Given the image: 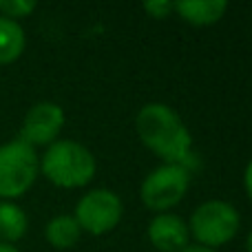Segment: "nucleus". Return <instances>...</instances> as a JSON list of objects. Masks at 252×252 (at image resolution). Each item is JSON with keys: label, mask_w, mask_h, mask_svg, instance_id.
<instances>
[{"label": "nucleus", "mask_w": 252, "mask_h": 252, "mask_svg": "<svg viewBox=\"0 0 252 252\" xmlns=\"http://www.w3.org/2000/svg\"><path fill=\"white\" fill-rule=\"evenodd\" d=\"M139 139L168 164L186 166L192 159V137L182 118L166 104H146L135 118Z\"/></svg>", "instance_id": "obj_1"}, {"label": "nucleus", "mask_w": 252, "mask_h": 252, "mask_svg": "<svg viewBox=\"0 0 252 252\" xmlns=\"http://www.w3.org/2000/svg\"><path fill=\"white\" fill-rule=\"evenodd\" d=\"M42 173L49 182L62 188H78L84 186L95 175V159L91 151L82 144L62 139L53 142L42 157Z\"/></svg>", "instance_id": "obj_2"}, {"label": "nucleus", "mask_w": 252, "mask_h": 252, "mask_svg": "<svg viewBox=\"0 0 252 252\" xmlns=\"http://www.w3.org/2000/svg\"><path fill=\"white\" fill-rule=\"evenodd\" d=\"M38 177V155L35 148L22 139L0 146V197L13 199L33 186Z\"/></svg>", "instance_id": "obj_3"}, {"label": "nucleus", "mask_w": 252, "mask_h": 252, "mask_svg": "<svg viewBox=\"0 0 252 252\" xmlns=\"http://www.w3.org/2000/svg\"><path fill=\"white\" fill-rule=\"evenodd\" d=\"M190 230L204 246H221L239 230V213L228 201H206L192 213Z\"/></svg>", "instance_id": "obj_4"}, {"label": "nucleus", "mask_w": 252, "mask_h": 252, "mask_svg": "<svg viewBox=\"0 0 252 252\" xmlns=\"http://www.w3.org/2000/svg\"><path fill=\"white\" fill-rule=\"evenodd\" d=\"M188 190V168L166 164L153 170L142 184V201L151 210H168L182 201Z\"/></svg>", "instance_id": "obj_5"}, {"label": "nucleus", "mask_w": 252, "mask_h": 252, "mask_svg": "<svg viewBox=\"0 0 252 252\" xmlns=\"http://www.w3.org/2000/svg\"><path fill=\"white\" fill-rule=\"evenodd\" d=\"M122 219V201L106 188L91 190L75 206V221L91 235H104L113 230Z\"/></svg>", "instance_id": "obj_6"}, {"label": "nucleus", "mask_w": 252, "mask_h": 252, "mask_svg": "<svg viewBox=\"0 0 252 252\" xmlns=\"http://www.w3.org/2000/svg\"><path fill=\"white\" fill-rule=\"evenodd\" d=\"M64 126V113L58 104L53 102H40V104L31 106L29 113L25 115L20 135L18 139H22L29 146H51L56 142L58 133Z\"/></svg>", "instance_id": "obj_7"}, {"label": "nucleus", "mask_w": 252, "mask_h": 252, "mask_svg": "<svg viewBox=\"0 0 252 252\" xmlns=\"http://www.w3.org/2000/svg\"><path fill=\"white\" fill-rule=\"evenodd\" d=\"M148 239L159 252H182L188 246V228L177 215L161 213L148 226Z\"/></svg>", "instance_id": "obj_8"}, {"label": "nucleus", "mask_w": 252, "mask_h": 252, "mask_svg": "<svg viewBox=\"0 0 252 252\" xmlns=\"http://www.w3.org/2000/svg\"><path fill=\"white\" fill-rule=\"evenodd\" d=\"M228 4L223 0H182L175 2V11L184 18V20L192 22V25H213V22L221 20L226 13Z\"/></svg>", "instance_id": "obj_9"}, {"label": "nucleus", "mask_w": 252, "mask_h": 252, "mask_svg": "<svg viewBox=\"0 0 252 252\" xmlns=\"http://www.w3.org/2000/svg\"><path fill=\"white\" fill-rule=\"evenodd\" d=\"M25 51V31L16 20L0 16V64H11Z\"/></svg>", "instance_id": "obj_10"}, {"label": "nucleus", "mask_w": 252, "mask_h": 252, "mask_svg": "<svg viewBox=\"0 0 252 252\" xmlns=\"http://www.w3.org/2000/svg\"><path fill=\"white\" fill-rule=\"evenodd\" d=\"M27 232V215L9 201H0V244L22 239Z\"/></svg>", "instance_id": "obj_11"}, {"label": "nucleus", "mask_w": 252, "mask_h": 252, "mask_svg": "<svg viewBox=\"0 0 252 252\" xmlns=\"http://www.w3.org/2000/svg\"><path fill=\"white\" fill-rule=\"evenodd\" d=\"M80 223L75 221V217H69V215H60V217H53L51 221L47 223V241L53 246V248H71L75 241L80 239Z\"/></svg>", "instance_id": "obj_12"}, {"label": "nucleus", "mask_w": 252, "mask_h": 252, "mask_svg": "<svg viewBox=\"0 0 252 252\" xmlns=\"http://www.w3.org/2000/svg\"><path fill=\"white\" fill-rule=\"evenodd\" d=\"M35 9V2L31 0H0V13L2 18L16 20V18H27Z\"/></svg>", "instance_id": "obj_13"}, {"label": "nucleus", "mask_w": 252, "mask_h": 252, "mask_svg": "<svg viewBox=\"0 0 252 252\" xmlns=\"http://www.w3.org/2000/svg\"><path fill=\"white\" fill-rule=\"evenodd\" d=\"M173 9H175L173 2H157V0H155V2H146V4H144V11H148L153 18H166L170 11H173Z\"/></svg>", "instance_id": "obj_14"}, {"label": "nucleus", "mask_w": 252, "mask_h": 252, "mask_svg": "<svg viewBox=\"0 0 252 252\" xmlns=\"http://www.w3.org/2000/svg\"><path fill=\"white\" fill-rule=\"evenodd\" d=\"M246 190H248V195L252 199V159H250L248 168H246Z\"/></svg>", "instance_id": "obj_15"}, {"label": "nucleus", "mask_w": 252, "mask_h": 252, "mask_svg": "<svg viewBox=\"0 0 252 252\" xmlns=\"http://www.w3.org/2000/svg\"><path fill=\"white\" fill-rule=\"evenodd\" d=\"M182 252H215V250H210V248H204V246H186Z\"/></svg>", "instance_id": "obj_16"}, {"label": "nucleus", "mask_w": 252, "mask_h": 252, "mask_svg": "<svg viewBox=\"0 0 252 252\" xmlns=\"http://www.w3.org/2000/svg\"><path fill=\"white\" fill-rule=\"evenodd\" d=\"M0 252H18L11 244H0Z\"/></svg>", "instance_id": "obj_17"}, {"label": "nucleus", "mask_w": 252, "mask_h": 252, "mask_svg": "<svg viewBox=\"0 0 252 252\" xmlns=\"http://www.w3.org/2000/svg\"><path fill=\"white\" fill-rule=\"evenodd\" d=\"M248 250L252 252V232H250V237H248Z\"/></svg>", "instance_id": "obj_18"}]
</instances>
